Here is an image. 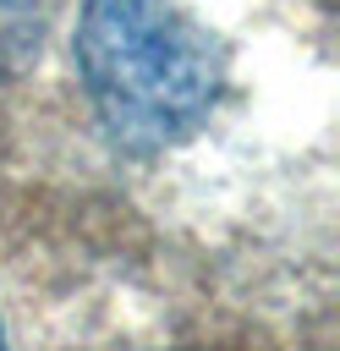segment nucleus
<instances>
[{
  "label": "nucleus",
  "mask_w": 340,
  "mask_h": 351,
  "mask_svg": "<svg viewBox=\"0 0 340 351\" xmlns=\"http://www.w3.org/2000/svg\"><path fill=\"white\" fill-rule=\"evenodd\" d=\"M77 71L104 132L132 154H154L214 110L225 60L175 0H88Z\"/></svg>",
  "instance_id": "nucleus-1"
},
{
  "label": "nucleus",
  "mask_w": 340,
  "mask_h": 351,
  "mask_svg": "<svg viewBox=\"0 0 340 351\" xmlns=\"http://www.w3.org/2000/svg\"><path fill=\"white\" fill-rule=\"evenodd\" d=\"M0 340H5V324H0Z\"/></svg>",
  "instance_id": "nucleus-2"
}]
</instances>
